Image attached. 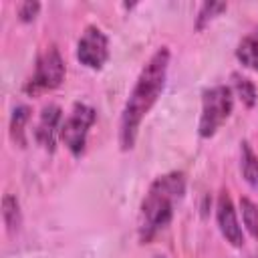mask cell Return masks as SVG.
I'll list each match as a JSON object with an SVG mask.
<instances>
[{
    "instance_id": "cell-4",
    "label": "cell",
    "mask_w": 258,
    "mask_h": 258,
    "mask_svg": "<svg viewBox=\"0 0 258 258\" xmlns=\"http://www.w3.org/2000/svg\"><path fill=\"white\" fill-rule=\"evenodd\" d=\"M64 60L58 52V48L54 44L46 46L40 56L36 58V67L32 77L28 79V83L24 85V91L28 95H38L44 91H52L56 87H60V83L64 81Z\"/></svg>"
},
{
    "instance_id": "cell-8",
    "label": "cell",
    "mask_w": 258,
    "mask_h": 258,
    "mask_svg": "<svg viewBox=\"0 0 258 258\" xmlns=\"http://www.w3.org/2000/svg\"><path fill=\"white\" fill-rule=\"evenodd\" d=\"M60 127H62V109L58 105H46L34 127V139L46 151H54L56 139H60Z\"/></svg>"
},
{
    "instance_id": "cell-1",
    "label": "cell",
    "mask_w": 258,
    "mask_h": 258,
    "mask_svg": "<svg viewBox=\"0 0 258 258\" xmlns=\"http://www.w3.org/2000/svg\"><path fill=\"white\" fill-rule=\"evenodd\" d=\"M169 48L161 46L157 48L145 67L141 69L127 101L121 113V123H119V145L123 151H129L135 147L139 125L143 117L151 111V107L157 103V99L163 93L165 79H167V69H169Z\"/></svg>"
},
{
    "instance_id": "cell-13",
    "label": "cell",
    "mask_w": 258,
    "mask_h": 258,
    "mask_svg": "<svg viewBox=\"0 0 258 258\" xmlns=\"http://www.w3.org/2000/svg\"><path fill=\"white\" fill-rule=\"evenodd\" d=\"M240 212H242V222L252 238H258V206L250 198H240Z\"/></svg>"
},
{
    "instance_id": "cell-10",
    "label": "cell",
    "mask_w": 258,
    "mask_h": 258,
    "mask_svg": "<svg viewBox=\"0 0 258 258\" xmlns=\"http://www.w3.org/2000/svg\"><path fill=\"white\" fill-rule=\"evenodd\" d=\"M236 56L244 67L258 71V28L240 40L236 48Z\"/></svg>"
},
{
    "instance_id": "cell-12",
    "label": "cell",
    "mask_w": 258,
    "mask_h": 258,
    "mask_svg": "<svg viewBox=\"0 0 258 258\" xmlns=\"http://www.w3.org/2000/svg\"><path fill=\"white\" fill-rule=\"evenodd\" d=\"M30 119V109L26 105H18L12 111V119H10V135L18 145H24V127Z\"/></svg>"
},
{
    "instance_id": "cell-6",
    "label": "cell",
    "mask_w": 258,
    "mask_h": 258,
    "mask_svg": "<svg viewBox=\"0 0 258 258\" xmlns=\"http://www.w3.org/2000/svg\"><path fill=\"white\" fill-rule=\"evenodd\" d=\"M77 58H79L81 64H85L89 69H95V71H99L107 62V58H109V38L99 26L91 24V26L85 28V32L81 34V38L77 42Z\"/></svg>"
},
{
    "instance_id": "cell-11",
    "label": "cell",
    "mask_w": 258,
    "mask_h": 258,
    "mask_svg": "<svg viewBox=\"0 0 258 258\" xmlns=\"http://www.w3.org/2000/svg\"><path fill=\"white\" fill-rule=\"evenodd\" d=\"M2 222L6 226V230L10 234L18 232L20 224H22V214H20V204L16 200V196L6 194L2 198Z\"/></svg>"
},
{
    "instance_id": "cell-3",
    "label": "cell",
    "mask_w": 258,
    "mask_h": 258,
    "mask_svg": "<svg viewBox=\"0 0 258 258\" xmlns=\"http://www.w3.org/2000/svg\"><path fill=\"white\" fill-rule=\"evenodd\" d=\"M234 111V91L228 85H216L202 93V115L198 133L204 139L216 135V131L228 121Z\"/></svg>"
},
{
    "instance_id": "cell-17",
    "label": "cell",
    "mask_w": 258,
    "mask_h": 258,
    "mask_svg": "<svg viewBox=\"0 0 258 258\" xmlns=\"http://www.w3.org/2000/svg\"><path fill=\"white\" fill-rule=\"evenodd\" d=\"M155 258H163V256H155Z\"/></svg>"
},
{
    "instance_id": "cell-9",
    "label": "cell",
    "mask_w": 258,
    "mask_h": 258,
    "mask_svg": "<svg viewBox=\"0 0 258 258\" xmlns=\"http://www.w3.org/2000/svg\"><path fill=\"white\" fill-rule=\"evenodd\" d=\"M240 171L246 183L254 189H258V155L252 151L248 141L240 143Z\"/></svg>"
},
{
    "instance_id": "cell-15",
    "label": "cell",
    "mask_w": 258,
    "mask_h": 258,
    "mask_svg": "<svg viewBox=\"0 0 258 258\" xmlns=\"http://www.w3.org/2000/svg\"><path fill=\"white\" fill-rule=\"evenodd\" d=\"M226 8H228L226 2H204L202 8H200V12H198V18H196V30H202L212 18H216Z\"/></svg>"
},
{
    "instance_id": "cell-14",
    "label": "cell",
    "mask_w": 258,
    "mask_h": 258,
    "mask_svg": "<svg viewBox=\"0 0 258 258\" xmlns=\"http://www.w3.org/2000/svg\"><path fill=\"white\" fill-rule=\"evenodd\" d=\"M232 91L238 93V97L244 101L246 107H254V103L258 99V91H256V87H254V83L250 79L240 77V75H234V89Z\"/></svg>"
},
{
    "instance_id": "cell-2",
    "label": "cell",
    "mask_w": 258,
    "mask_h": 258,
    "mask_svg": "<svg viewBox=\"0 0 258 258\" xmlns=\"http://www.w3.org/2000/svg\"><path fill=\"white\" fill-rule=\"evenodd\" d=\"M185 194V175L183 171H169L149 185L141 202V226L139 234L143 242H149L157 232H161L173 218L175 204Z\"/></svg>"
},
{
    "instance_id": "cell-5",
    "label": "cell",
    "mask_w": 258,
    "mask_h": 258,
    "mask_svg": "<svg viewBox=\"0 0 258 258\" xmlns=\"http://www.w3.org/2000/svg\"><path fill=\"white\" fill-rule=\"evenodd\" d=\"M95 121H97V111L87 103H75L73 111L62 121L60 141L75 157L85 153L87 137H89V131L95 125Z\"/></svg>"
},
{
    "instance_id": "cell-7",
    "label": "cell",
    "mask_w": 258,
    "mask_h": 258,
    "mask_svg": "<svg viewBox=\"0 0 258 258\" xmlns=\"http://www.w3.org/2000/svg\"><path fill=\"white\" fill-rule=\"evenodd\" d=\"M216 220H218V228H220L222 236L226 238V242H230L236 248L244 246V232H242V226H240L238 216H236V208H234L232 198H230L228 191H222L218 196Z\"/></svg>"
},
{
    "instance_id": "cell-16",
    "label": "cell",
    "mask_w": 258,
    "mask_h": 258,
    "mask_svg": "<svg viewBox=\"0 0 258 258\" xmlns=\"http://www.w3.org/2000/svg\"><path fill=\"white\" fill-rule=\"evenodd\" d=\"M38 10H40V2H32V0L22 2V4L18 6V18H20L22 22H32V20L36 18Z\"/></svg>"
}]
</instances>
